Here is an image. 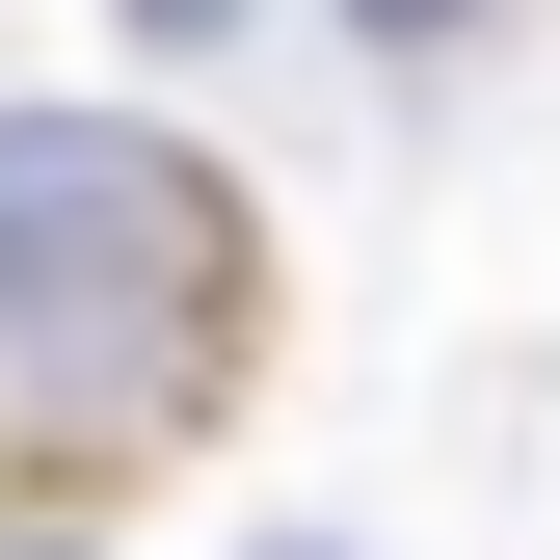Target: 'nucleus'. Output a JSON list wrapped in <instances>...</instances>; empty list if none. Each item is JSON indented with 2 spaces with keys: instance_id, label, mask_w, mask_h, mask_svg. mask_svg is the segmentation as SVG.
I'll list each match as a JSON object with an SVG mask.
<instances>
[{
  "instance_id": "obj_1",
  "label": "nucleus",
  "mask_w": 560,
  "mask_h": 560,
  "mask_svg": "<svg viewBox=\"0 0 560 560\" xmlns=\"http://www.w3.org/2000/svg\"><path fill=\"white\" fill-rule=\"evenodd\" d=\"M241 320H267V241L187 133H107V107H0V454L27 480H133L241 400Z\"/></svg>"
}]
</instances>
